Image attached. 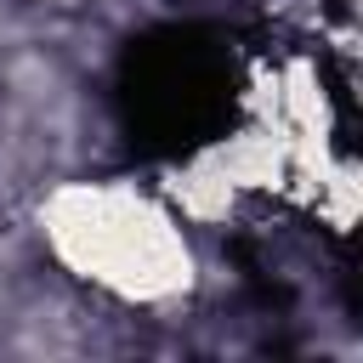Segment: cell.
Listing matches in <instances>:
<instances>
[{
  "mask_svg": "<svg viewBox=\"0 0 363 363\" xmlns=\"http://www.w3.org/2000/svg\"><path fill=\"white\" fill-rule=\"evenodd\" d=\"M113 113L142 159H193L238 119V57L210 23H153L125 40Z\"/></svg>",
  "mask_w": 363,
  "mask_h": 363,
  "instance_id": "obj_1",
  "label": "cell"
},
{
  "mask_svg": "<svg viewBox=\"0 0 363 363\" xmlns=\"http://www.w3.org/2000/svg\"><path fill=\"white\" fill-rule=\"evenodd\" d=\"M340 289H346V306L363 318V233L346 238V255H340Z\"/></svg>",
  "mask_w": 363,
  "mask_h": 363,
  "instance_id": "obj_2",
  "label": "cell"
}]
</instances>
